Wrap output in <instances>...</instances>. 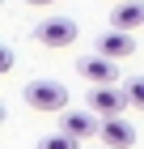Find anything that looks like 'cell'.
Wrapping results in <instances>:
<instances>
[{"mask_svg":"<svg viewBox=\"0 0 144 149\" xmlns=\"http://www.w3.org/2000/svg\"><path fill=\"white\" fill-rule=\"evenodd\" d=\"M68 85L64 81H51V77H38V81H30L25 85V107L30 111H47V115H59V111H68Z\"/></svg>","mask_w":144,"mask_h":149,"instance_id":"obj_1","label":"cell"},{"mask_svg":"<svg viewBox=\"0 0 144 149\" xmlns=\"http://www.w3.org/2000/svg\"><path fill=\"white\" fill-rule=\"evenodd\" d=\"M34 38H38L43 47H51V51L72 47L76 43V22H72V17H47V22L34 26Z\"/></svg>","mask_w":144,"mask_h":149,"instance_id":"obj_2","label":"cell"},{"mask_svg":"<svg viewBox=\"0 0 144 149\" xmlns=\"http://www.w3.org/2000/svg\"><path fill=\"white\" fill-rule=\"evenodd\" d=\"M85 107L93 115H102V119H114V115H123L127 111V90H114V85H93L89 90V98H85Z\"/></svg>","mask_w":144,"mask_h":149,"instance_id":"obj_3","label":"cell"},{"mask_svg":"<svg viewBox=\"0 0 144 149\" xmlns=\"http://www.w3.org/2000/svg\"><path fill=\"white\" fill-rule=\"evenodd\" d=\"M76 72L81 77L89 81V85H114V81H119V60H110V56H85L76 64Z\"/></svg>","mask_w":144,"mask_h":149,"instance_id":"obj_4","label":"cell"},{"mask_svg":"<svg viewBox=\"0 0 144 149\" xmlns=\"http://www.w3.org/2000/svg\"><path fill=\"white\" fill-rule=\"evenodd\" d=\"M59 128L72 132L76 141H89V136L102 132V115H93L89 107H85V111H59Z\"/></svg>","mask_w":144,"mask_h":149,"instance_id":"obj_5","label":"cell"},{"mask_svg":"<svg viewBox=\"0 0 144 149\" xmlns=\"http://www.w3.org/2000/svg\"><path fill=\"white\" fill-rule=\"evenodd\" d=\"M98 51H102V56H110V60H127V56H136V38H132V30L110 26V30H102V34H98Z\"/></svg>","mask_w":144,"mask_h":149,"instance_id":"obj_6","label":"cell"},{"mask_svg":"<svg viewBox=\"0 0 144 149\" xmlns=\"http://www.w3.org/2000/svg\"><path fill=\"white\" fill-rule=\"evenodd\" d=\"M102 145L106 149H132L136 145V128L123 119V115H114V119H102Z\"/></svg>","mask_w":144,"mask_h":149,"instance_id":"obj_7","label":"cell"},{"mask_svg":"<svg viewBox=\"0 0 144 149\" xmlns=\"http://www.w3.org/2000/svg\"><path fill=\"white\" fill-rule=\"evenodd\" d=\"M110 26H119V30H140L144 26V0H119L110 13Z\"/></svg>","mask_w":144,"mask_h":149,"instance_id":"obj_8","label":"cell"},{"mask_svg":"<svg viewBox=\"0 0 144 149\" xmlns=\"http://www.w3.org/2000/svg\"><path fill=\"white\" fill-rule=\"evenodd\" d=\"M38 149H81V141L72 136V132H64V128H59V132H47V136L38 141Z\"/></svg>","mask_w":144,"mask_h":149,"instance_id":"obj_9","label":"cell"},{"mask_svg":"<svg viewBox=\"0 0 144 149\" xmlns=\"http://www.w3.org/2000/svg\"><path fill=\"white\" fill-rule=\"evenodd\" d=\"M123 90H127V102H132L136 111H144V77H127Z\"/></svg>","mask_w":144,"mask_h":149,"instance_id":"obj_10","label":"cell"},{"mask_svg":"<svg viewBox=\"0 0 144 149\" xmlns=\"http://www.w3.org/2000/svg\"><path fill=\"white\" fill-rule=\"evenodd\" d=\"M13 68V47H4V51H0V72H9Z\"/></svg>","mask_w":144,"mask_h":149,"instance_id":"obj_11","label":"cell"},{"mask_svg":"<svg viewBox=\"0 0 144 149\" xmlns=\"http://www.w3.org/2000/svg\"><path fill=\"white\" fill-rule=\"evenodd\" d=\"M30 9H47V4H55V0H25Z\"/></svg>","mask_w":144,"mask_h":149,"instance_id":"obj_12","label":"cell"},{"mask_svg":"<svg viewBox=\"0 0 144 149\" xmlns=\"http://www.w3.org/2000/svg\"><path fill=\"white\" fill-rule=\"evenodd\" d=\"M114 4H119V0H114Z\"/></svg>","mask_w":144,"mask_h":149,"instance_id":"obj_13","label":"cell"},{"mask_svg":"<svg viewBox=\"0 0 144 149\" xmlns=\"http://www.w3.org/2000/svg\"><path fill=\"white\" fill-rule=\"evenodd\" d=\"M102 149H106V145H102Z\"/></svg>","mask_w":144,"mask_h":149,"instance_id":"obj_14","label":"cell"}]
</instances>
